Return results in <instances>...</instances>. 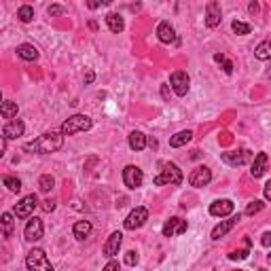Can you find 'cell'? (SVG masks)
<instances>
[{"label":"cell","instance_id":"cell-1","mask_svg":"<svg viewBox=\"0 0 271 271\" xmlns=\"http://www.w3.org/2000/svg\"><path fill=\"white\" fill-rule=\"evenodd\" d=\"M64 144V136L60 132H49L38 136L36 140L28 142L24 146V151L34 153V155H49V153H58Z\"/></svg>","mask_w":271,"mask_h":271},{"label":"cell","instance_id":"cell-2","mask_svg":"<svg viewBox=\"0 0 271 271\" xmlns=\"http://www.w3.org/2000/svg\"><path fill=\"white\" fill-rule=\"evenodd\" d=\"M159 168H161L159 174H157L155 180H153L155 187H166V184H169V187H178V184H182V172H180V168H178L176 163L161 161Z\"/></svg>","mask_w":271,"mask_h":271},{"label":"cell","instance_id":"cell-3","mask_svg":"<svg viewBox=\"0 0 271 271\" xmlns=\"http://www.w3.org/2000/svg\"><path fill=\"white\" fill-rule=\"evenodd\" d=\"M91 125H94L91 117H87V115H72V117H68V119L62 123L60 134H62V136H74V134H78V132L91 130Z\"/></svg>","mask_w":271,"mask_h":271},{"label":"cell","instance_id":"cell-4","mask_svg":"<svg viewBox=\"0 0 271 271\" xmlns=\"http://www.w3.org/2000/svg\"><path fill=\"white\" fill-rule=\"evenodd\" d=\"M26 267L30 271H53V265L51 261L47 259L45 250H40V248H32L30 252L26 256Z\"/></svg>","mask_w":271,"mask_h":271},{"label":"cell","instance_id":"cell-5","mask_svg":"<svg viewBox=\"0 0 271 271\" xmlns=\"http://www.w3.org/2000/svg\"><path fill=\"white\" fill-rule=\"evenodd\" d=\"M146 220H148V210L138 205V208H134L130 214H127V218L123 220V227L127 231H136V229H140Z\"/></svg>","mask_w":271,"mask_h":271},{"label":"cell","instance_id":"cell-6","mask_svg":"<svg viewBox=\"0 0 271 271\" xmlns=\"http://www.w3.org/2000/svg\"><path fill=\"white\" fill-rule=\"evenodd\" d=\"M36 205H38V197L36 195H26L24 199H19V203L15 205L13 214H15L17 218H30Z\"/></svg>","mask_w":271,"mask_h":271},{"label":"cell","instance_id":"cell-7","mask_svg":"<svg viewBox=\"0 0 271 271\" xmlns=\"http://www.w3.org/2000/svg\"><path fill=\"white\" fill-rule=\"evenodd\" d=\"M123 182L127 189H138L142 187V182H144V174H142V169L138 166H127L123 169Z\"/></svg>","mask_w":271,"mask_h":271},{"label":"cell","instance_id":"cell-8","mask_svg":"<svg viewBox=\"0 0 271 271\" xmlns=\"http://www.w3.org/2000/svg\"><path fill=\"white\" fill-rule=\"evenodd\" d=\"M210 180H212V172H210V168H205V166L195 168L193 172H191V176H189V184H191V187H197V189L208 187Z\"/></svg>","mask_w":271,"mask_h":271},{"label":"cell","instance_id":"cell-9","mask_svg":"<svg viewBox=\"0 0 271 271\" xmlns=\"http://www.w3.org/2000/svg\"><path fill=\"white\" fill-rule=\"evenodd\" d=\"M189 83H191V78L187 72H182V70H178V72H174L172 76H169V85H172V89H174V94L176 96H187V91H189Z\"/></svg>","mask_w":271,"mask_h":271},{"label":"cell","instance_id":"cell-10","mask_svg":"<svg viewBox=\"0 0 271 271\" xmlns=\"http://www.w3.org/2000/svg\"><path fill=\"white\" fill-rule=\"evenodd\" d=\"M252 159V153L248 148H239V151H229V153H223V161L227 166H244Z\"/></svg>","mask_w":271,"mask_h":271},{"label":"cell","instance_id":"cell-11","mask_svg":"<svg viewBox=\"0 0 271 271\" xmlns=\"http://www.w3.org/2000/svg\"><path fill=\"white\" fill-rule=\"evenodd\" d=\"M187 229H189L187 220H182V218L174 216V218L166 220V225H163V229H161V231H163V235H166V237H174V235H182Z\"/></svg>","mask_w":271,"mask_h":271},{"label":"cell","instance_id":"cell-12","mask_svg":"<svg viewBox=\"0 0 271 271\" xmlns=\"http://www.w3.org/2000/svg\"><path fill=\"white\" fill-rule=\"evenodd\" d=\"M42 231H45L42 220L36 218V216H30V220H28V225H26V229H24V237L28 241H38L42 237Z\"/></svg>","mask_w":271,"mask_h":271},{"label":"cell","instance_id":"cell-13","mask_svg":"<svg viewBox=\"0 0 271 271\" xmlns=\"http://www.w3.org/2000/svg\"><path fill=\"white\" fill-rule=\"evenodd\" d=\"M235 210V203L231 199H216L212 205H210V214L216 218H223V216H229V214Z\"/></svg>","mask_w":271,"mask_h":271},{"label":"cell","instance_id":"cell-14","mask_svg":"<svg viewBox=\"0 0 271 271\" xmlns=\"http://www.w3.org/2000/svg\"><path fill=\"white\" fill-rule=\"evenodd\" d=\"M121 244H123V233H110V237L106 239L104 244V256H108V259H112V256H117L119 250H121Z\"/></svg>","mask_w":271,"mask_h":271},{"label":"cell","instance_id":"cell-15","mask_svg":"<svg viewBox=\"0 0 271 271\" xmlns=\"http://www.w3.org/2000/svg\"><path fill=\"white\" fill-rule=\"evenodd\" d=\"M24 132H26V125L21 123L19 119H13V121H9V123L4 125L2 136H4L6 140H17V138H21V136H24Z\"/></svg>","mask_w":271,"mask_h":271},{"label":"cell","instance_id":"cell-16","mask_svg":"<svg viewBox=\"0 0 271 271\" xmlns=\"http://www.w3.org/2000/svg\"><path fill=\"white\" fill-rule=\"evenodd\" d=\"M218 24H220V4L212 0V2L205 4V26L216 28Z\"/></svg>","mask_w":271,"mask_h":271},{"label":"cell","instance_id":"cell-17","mask_svg":"<svg viewBox=\"0 0 271 271\" xmlns=\"http://www.w3.org/2000/svg\"><path fill=\"white\" fill-rule=\"evenodd\" d=\"M239 218H241V216L237 214V216H231L229 220H223L220 225H216V227H214V231H212V239H220V237H225V235L229 233V231L233 229V227L239 223Z\"/></svg>","mask_w":271,"mask_h":271},{"label":"cell","instance_id":"cell-18","mask_svg":"<svg viewBox=\"0 0 271 271\" xmlns=\"http://www.w3.org/2000/svg\"><path fill=\"white\" fill-rule=\"evenodd\" d=\"M157 38H159L163 45H169V42L176 40V30L168 24V21H161V24L157 26Z\"/></svg>","mask_w":271,"mask_h":271},{"label":"cell","instance_id":"cell-19","mask_svg":"<svg viewBox=\"0 0 271 271\" xmlns=\"http://www.w3.org/2000/svg\"><path fill=\"white\" fill-rule=\"evenodd\" d=\"M267 153H259L254 157V161H252V168H250V174L252 178H261L263 174H265V169H267Z\"/></svg>","mask_w":271,"mask_h":271},{"label":"cell","instance_id":"cell-20","mask_svg":"<svg viewBox=\"0 0 271 271\" xmlns=\"http://www.w3.org/2000/svg\"><path fill=\"white\" fill-rule=\"evenodd\" d=\"M17 55L26 62H34V60H38V49L30 45V42H24V45L17 47Z\"/></svg>","mask_w":271,"mask_h":271},{"label":"cell","instance_id":"cell-21","mask_svg":"<svg viewBox=\"0 0 271 271\" xmlns=\"http://www.w3.org/2000/svg\"><path fill=\"white\" fill-rule=\"evenodd\" d=\"M91 229H94V227H91L89 220H78V223H74V227H72V233L78 241H83L85 237L91 235Z\"/></svg>","mask_w":271,"mask_h":271},{"label":"cell","instance_id":"cell-22","mask_svg":"<svg viewBox=\"0 0 271 271\" xmlns=\"http://www.w3.org/2000/svg\"><path fill=\"white\" fill-rule=\"evenodd\" d=\"M13 229H15V220H13V214L11 212H4L0 216V231H2L4 237H11Z\"/></svg>","mask_w":271,"mask_h":271},{"label":"cell","instance_id":"cell-23","mask_svg":"<svg viewBox=\"0 0 271 271\" xmlns=\"http://www.w3.org/2000/svg\"><path fill=\"white\" fill-rule=\"evenodd\" d=\"M106 26H108V30L115 32V34L123 32V28H125L123 17H121L119 13H108V15H106Z\"/></svg>","mask_w":271,"mask_h":271},{"label":"cell","instance_id":"cell-24","mask_svg":"<svg viewBox=\"0 0 271 271\" xmlns=\"http://www.w3.org/2000/svg\"><path fill=\"white\" fill-rule=\"evenodd\" d=\"M191 138H193V132L182 130V132H178L176 136H172V138H169V146H172V148H180V146H184V144H189Z\"/></svg>","mask_w":271,"mask_h":271},{"label":"cell","instance_id":"cell-25","mask_svg":"<svg viewBox=\"0 0 271 271\" xmlns=\"http://www.w3.org/2000/svg\"><path fill=\"white\" fill-rule=\"evenodd\" d=\"M146 136L144 134H142V132H132L130 134V148H132V151H136V153H138V151H144V148H146Z\"/></svg>","mask_w":271,"mask_h":271},{"label":"cell","instance_id":"cell-26","mask_svg":"<svg viewBox=\"0 0 271 271\" xmlns=\"http://www.w3.org/2000/svg\"><path fill=\"white\" fill-rule=\"evenodd\" d=\"M0 115L4 119H15L17 117V102H11V100H6V102L0 104Z\"/></svg>","mask_w":271,"mask_h":271},{"label":"cell","instance_id":"cell-27","mask_svg":"<svg viewBox=\"0 0 271 271\" xmlns=\"http://www.w3.org/2000/svg\"><path fill=\"white\" fill-rule=\"evenodd\" d=\"M254 55H256V58H259V60L267 62V60L271 58V42H269V40H263L261 45L254 49Z\"/></svg>","mask_w":271,"mask_h":271},{"label":"cell","instance_id":"cell-28","mask_svg":"<svg viewBox=\"0 0 271 271\" xmlns=\"http://www.w3.org/2000/svg\"><path fill=\"white\" fill-rule=\"evenodd\" d=\"M17 17L19 21H24V24H30V21L34 19V9L30 4H24V6H19V11H17Z\"/></svg>","mask_w":271,"mask_h":271},{"label":"cell","instance_id":"cell-29","mask_svg":"<svg viewBox=\"0 0 271 271\" xmlns=\"http://www.w3.org/2000/svg\"><path fill=\"white\" fill-rule=\"evenodd\" d=\"M2 182H4V187L9 189L11 193H19V191H21V180L15 178V176H4Z\"/></svg>","mask_w":271,"mask_h":271},{"label":"cell","instance_id":"cell-30","mask_svg":"<svg viewBox=\"0 0 271 271\" xmlns=\"http://www.w3.org/2000/svg\"><path fill=\"white\" fill-rule=\"evenodd\" d=\"M55 187V180H53V176L51 174H45V176H40L38 178V189L42 191V193H49Z\"/></svg>","mask_w":271,"mask_h":271},{"label":"cell","instance_id":"cell-31","mask_svg":"<svg viewBox=\"0 0 271 271\" xmlns=\"http://www.w3.org/2000/svg\"><path fill=\"white\" fill-rule=\"evenodd\" d=\"M231 28H233L235 34H239V36H246V34H250V30H252L248 24H244V21H237V19L231 24Z\"/></svg>","mask_w":271,"mask_h":271},{"label":"cell","instance_id":"cell-32","mask_svg":"<svg viewBox=\"0 0 271 271\" xmlns=\"http://www.w3.org/2000/svg\"><path fill=\"white\" fill-rule=\"evenodd\" d=\"M214 62H218L220 66H223V70H225L227 74H231V72H233V62H231V60H227L223 53H216V55H214Z\"/></svg>","mask_w":271,"mask_h":271},{"label":"cell","instance_id":"cell-33","mask_svg":"<svg viewBox=\"0 0 271 271\" xmlns=\"http://www.w3.org/2000/svg\"><path fill=\"white\" fill-rule=\"evenodd\" d=\"M263 208H265V203H263L261 199H254V202L246 205V216H254V214H259Z\"/></svg>","mask_w":271,"mask_h":271},{"label":"cell","instance_id":"cell-34","mask_svg":"<svg viewBox=\"0 0 271 271\" xmlns=\"http://www.w3.org/2000/svg\"><path fill=\"white\" fill-rule=\"evenodd\" d=\"M248 254H250V239H248V244H246L244 250H235V252H231L229 259H231V261H241V259H246Z\"/></svg>","mask_w":271,"mask_h":271},{"label":"cell","instance_id":"cell-35","mask_svg":"<svg viewBox=\"0 0 271 271\" xmlns=\"http://www.w3.org/2000/svg\"><path fill=\"white\" fill-rule=\"evenodd\" d=\"M138 261H140V256H138V252H136V250H130V252L125 254V265L134 267V265H138Z\"/></svg>","mask_w":271,"mask_h":271},{"label":"cell","instance_id":"cell-36","mask_svg":"<svg viewBox=\"0 0 271 271\" xmlns=\"http://www.w3.org/2000/svg\"><path fill=\"white\" fill-rule=\"evenodd\" d=\"M49 15H51V17H58V15H64V6L62 4H51V6H49Z\"/></svg>","mask_w":271,"mask_h":271},{"label":"cell","instance_id":"cell-37","mask_svg":"<svg viewBox=\"0 0 271 271\" xmlns=\"http://www.w3.org/2000/svg\"><path fill=\"white\" fill-rule=\"evenodd\" d=\"M42 210H45V212H53V210H55V202H53V199H47V202H42Z\"/></svg>","mask_w":271,"mask_h":271},{"label":"cell","instance_id":"cell-38","mask_svg":"<svg viewBox=\"0 0 271 271\" xmlns=\"http://www.w3.org/2000/svg\"><path fill=\"white\" fill-rule=\"evenodd\" d=\"M102 271H121V267H119L117 261H110V263H106V267Z\"/></svg>","mask_w":271,"mask_h":271},{"label":"cell","instance_id":"cell-39","mask_svg":"<svg viewBox=\"0 0 271 271\" xmlns=\"http://www.w3.org/2000/svg\"><path fill=\"white\" fill-rule=\"evenodd\" d=\"M261 244L265 246V248H269V246H271V233H269V231H265V233H263V239H261Z\"/></svg>","mask_w":271,"mask_h":271},{"label":"cell","instance_id":"cell-40","mask_svg":"<svg viewBox=\"0 0 271 271\" xmlns=\"http://www.w3.org/2000/svg\"><path fill=\"white\" fill-rule=\"evenodd\" d=\"M4 153H6V138L4 136H0V159L4 157Z\"/></svg>","mask_w":271,"mask_h":271},{"label":"cell","instance_id":"cell-41","mask_svg":"<svg viewBox=\"0 0 271 271\" xmlns=\"http://www.w3.org/2000/svg\"><path fill=\"white\" fill-rule=\"evenodd\" d=\"M271 199V182L265 184V202H269Z\"/></svg>","mask_w":271,"mask_h":271},{"label":"cell","instance_id":"cell-42","mask_svg":"<svg viewBox=\"0 0 271 271\" xmlns=\"http://www.w3.org/2000/svg\"><path fill=\"white\" fill-rule=\"evenodd\" d=\"M248 11H250L252 15H256V13H259V4H256V2H250V6H248Z\"/></svg>","mask_w":271,"mask_h":271},{"label":"cell","instance_id":"cell-43","mask_svg":"<svg viewBox=\"0 0 271 271\" xmlns=\"http://www.w3.org/2000/svg\"><path fill=\"white\" fill-rule=\"evenodd\" d=\"M161 96H163V98H166V100L169 98V91H168V85H163V87H161Z\"/></svg>","mask_w":271,"mask_h":271},{"label":"cell","instance_id":"cell-44","mask_svg":"<svg viewBox=\"0 0 271 271\" xmlns=\"http://www.w3.org/2000/svg\"><path fill=\"white\" fill-rule=\"evenodd\" d=\"M85 83H94V72H91V70L87 72V76H85Z\"/></svg>","mask_w":271,"mask_h":271},{"label":"cell","instance_id":"cell-45","mask_svg":"<svg viewBox=\"0 0 271 271\" xmlns=\"http://www.w3.org/2000/svg\"><path fill=\"white\" fill-rule=\"evenodd\" d=\"M0 104H2V94H0Z\"/></svg>","mask_w":271,"mask_h":271},{"label":"cell","instance_id":"cell-46","mask_svg":"<svg viewBox=\"0 0 271 271\" xmlns=\"http://www.w3.org/2000/svg\"><path fill=\"white\" fill-rule=\"evenodd\" d=\"M237 271H244V269H237Z\"/></svg>","mask_w":271,"mask_h":271}]
</instances>
